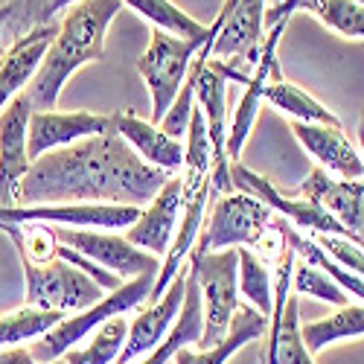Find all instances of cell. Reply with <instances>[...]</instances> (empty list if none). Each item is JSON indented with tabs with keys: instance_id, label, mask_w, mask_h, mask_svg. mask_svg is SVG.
I'll use <instances>...</instances> for the list:
<instances>
[{
	"instance_id": "9a60e30c",
	"label": "cell",
	"mask_w": 364,
	"mask_h": 364,
	"mask_svg": "<svg viewBox=\"0 0 364 364\" xmlns=\"http://www.w3.org/2000/svg\"><path fill=\"white\" fill-rule=\"evenodd\" d=\"M178 213H181V175L169 178L164 190L140 210L137 222L126 228V239L134 248H143L164 259L178 228Z\"/></svg>"
},
{
	"instance_id": "52a82bcc",
	"label": "cell",
	"mask_w": 364,
	"mask_h": 364,
	"mask_svg": "<svg viewBox=\"0 0 364 364\" xmlns=\"http://www.w3.org/2000/svg\"><path fill=\"white\" fill-rule=\"evenodd\" d=\"M23 280H26V306L47 312L79 315L105 297V289L94 277H87L85 271H79L65 259H53L44 265L23 262Z\"/></svg>"
},
{
	"instance_id": "3957f363",
	"label": "cell",
	"mask_w": 364,
	"mask_h": 364,
	"mask_svg": "<svg viewBox=\"0 0 364 364\" xmlns=\"http://www.w3.org/2000/svg\"><path fill=\"white\" fill-rule=\"evenodd\" d=\"M155 277L158 274H143V277H134L129 283H123L119 289L108 291L100 303H94L90 309L79 312V315H68L62 323H55L47 336L36 338L29 344V355H33L38 364H47V361H58L68 350L76 347V341H82L87 332L100 329L105 321L117 318V315H126L129 309L134 306H146L149 300V291L155 286Z\"/></svg>"
},
{
	"instance_id": "d6986e66",
	"label": "cell",
	"mask_w": 364,
	"mask_h": 364,
	"mask_svg": "<svg viewBox=\"0 0 364 364\" xmlns=\"http://www.w3.org/2000/svg\"><path fill=\"white\" fill-rule=\"evenodd\" d=\"M268 332V318L262 312H257L251 303H239V309L233 312L228 336L210 350H193L184 347L178 350L172 364H228L242 347H248L251 341H259Z\"/></svg>"
},
{
	"instance_id": "d6a6232c",
	"label": "cell",
	"mask_w": 364,
	"mask_h": 364,
	"mask_svg": "<svg viewBox=\"0 0 364 364\" xmlns=\"http://www.w3.org/2000/svg\"><path fill=\"white\" fill-rule=\"evenodd\" d=\"M297 4H300V0H274V4H268V9H265V23L274 26V23H280V21H289V18L297 12ZM361 4H364V0H361Z\"/></svg>"
},
{
	"instance_id": "1f68e13d",
	"label": "cell",
	"mask_w": 364,
	"mask_h": 364,
	"mask_svg": "<svg viewBox=\"0 0 364 364\" xmlns=\"http://www.w3.org/2000/svg\"><path fill=\"white\" fill-rule=\"evenodd\" d=\"M315 236V233H312ZM318 245L336 259L341 268L353 271V274H358L364 280V248L358 245V242L347 239V236H315Z\"/></svg>"
},
{
	"instance_id": "4fadbf2b",
	"label": "cell",
	"mask_w": 364,
	"mask_h": 364,
	"mask_svg": "<svg viewBox=\"0 0 364 364\" xmlns=\"http://www.w3.org/2000/svg\"><path fill=\"white\" fill-rule=\"evenodd\" d=\"M225 94H228V79L210 65V58L198 68L196 76V105L201 108L207 137L213 146V193L225 196L233 193V175H230V161L225 155V140H228V108H225Z\"/></svg>"
},
{
	"instance_id": "7c38bea8",
	"label": "cell",
	"mask_w": 364,
	"mask_h": 364,
	"mask_svg": "<svg viewBox=\"0 0 364 364\" xmlns=\"http://www.w3.org/2000/svg\"><path fill=\"white\" fill-rule=\"evenodd\" d=\"M114 132L111 114H94V111H33L26 129V149L29 161H38L47 151L73 146L79 140L97 137Z\"/></svg>"
},
{
	"instance_id": "9c48e42d",
	"label": "cell",
	"mask_w": 364,
	"mask_h": 364,
	"mask_svg": "<svg viewBox=\"0 0 364 364\" xmlns=\"http://www.w3.org/2000/svg\"><path fill=\"white\" fill-rule=\"evenodd\" d=\"M286 23L289 21H280L274 23L265 33V41L259 47V58H257V68L251 73V79L245 82V90L239 97V105L233 108V117L228 119V140H225V155L230 164L239 161L242 149H245L254 126H257V117H259V108H262V90L265 85L274 79V76H283L280 73V62H277V44L286 33Z\"/></svg>"
},
{
	"instance_id": "7402d4cb",
	"label": "cell",
	"mask_w": 364,
	"mask_h": 364,
	"mask_svg": "<svg viewBox=\"0 0 364 364\" xmlns=\"http://www.w3.org/2000/svg\"><path fill=\"white\" fill-rule=\"evenodd\" d=\"M265 341V364H315L300 336V297L289 294L277 326H271Z\"/></svg>"
},
{
	"instance_id": "4dcf8cb0",
	"label": "cell",
	"mask_w": 364,
	"mask_h": 364,
	"mask_svg": "<svg viewBox=\"0 0 364 364\" xmlns=\"http://www.w3.org/2000/svg\"><path fill=\"white\" fill-rule=\"evenodd\" d=\"M9 239L18 245L21 262L26 265H44L58 259V245L62 242L55 236V228L50 225H18V230Z\"/></svg>"
},
{
	"instance_id": "83f0119b",
	"label": "cell",
	"mask_w": 364,
	"mask_h": 364,
	"mask_svg": "<svg viewBox=\"0 0 364 364\" xmlns=\"http://www.w3.org/2000/svg\"><path fill=\"white\" fill-rule=\"evenodd\" d=\"M236 254H239V294H245L257 312L271 318V309H274V274L254 251L236 248Z\"/></svg>"
},
{
	"instance_id": "6da1fadb",
	"label": "cell",
	"mask_w": 364,
	"mask_h": 364,
	"mask_svg": "<svg viewBox=\"0 0 364 364\" xmlns=\"http://www.w3.org/2000/svg\"><path fill=\"white\" fill-rule=\"evenodd\" d=\"M166 175L137 158V151L117 132L79 140L73 146L47 151L33 161L21 181L18 207L38 204H119L146 207Z\"/></svg>"
},
{
	"instance_id": "30bf717a",
	"label": "cell",
	"mask_w": 364,
	"mask_h": 364,
	"mask_svg": "<svg viewBox=\"0 0 364 364\" xmlns=\"http://www.w3.org/2000/svg\"><path fill=\"white\" fill-rule=\"evenodd\" d=\"M294 196L318 204L364 248V178H332L315 166Z\"/></svg>"
},
{
	"instance_id": "ac0fdd59",
	"label": "cell",
	"mask_w": 364,
	"mask_h": 364,
	"mask_svg": "<svg viewBox=\"0 0 364 364\" xmlns=\"http://www.w3.org/2000/svg\"><path fill=\"white\" fill-rule=\"evenodd\" d=\"M58 33V18L53 23L36 26L29 36H23L4 58H0V111H4L15 97H21V90L29 87V82L36 79L41 58L47 55L53 38Z\"/></svg>"
},
{
	"instance_id": "277c9868",
	"label": "cell",
	"mask_w": 364,
	"mask_h": 364,
	"mask_svg": "<svg viewBox=\"0 0 364 364\" xmlns=\"http://www.w3.org/2000/svg\"><path fill=\"white\" fill-rule=\"evenodd\" d=\"M190 268L196 274L204 306V332L198 350H210L228 336L233 312L239 309V254L236 248L193 254Z\"/></svg>"
},
{
	"instance_id": "44dd1931",
	"label": "cell",
	"mask_w": 364,
	"mask_h": 364,
	"mask_svg": "<svg viewBox=\"0 0 364 364\" xmlns=\"http://www.w3.org/2000/svg\"><path fill=\"white\" fill-rule=\"evenodd\" d=\"M262 102H268L271 108H277L280 114H289L294 123H318V126H341V119L332 114L326 105H321L312 94H306L303 87H297L294 82L274 76L265 90H262Z\"/></svg>"
},
{
	"instance_id": "d590c367",
	"label": "cell",
	"mask_w": 364,
	"mask_h": 364,
	"mask_svg": "<svg viewBox=\"0 0 364 364\" xmlns=\"http://www.w3.org/2000/svg\"><path fill=\"white\" fill-rule=\"evenodd\" d=\"M0 230H4V233H6V236H12V233H15V230H18V228H9V225H0Z\"/></svg>"
},
{
	"instance_id": "5bb4252c",
	"label": "cell",
	"mask_w": 364,
	"mask_h": 364,
	"mask_svg": "<svg viewBox=\"0 0 364 364\" xmlns=\"http://www.w3.org/2000/svg\"><path fill=\"white\" fill-rule=\"evenodd\" d=\"M187 277H190V262L172 277L169 289L164 291V297L158 303H146V306L140 309V315L134 321H129V338H126V347H123V353H119L117 364H134L137 358H143L155 347H161V341L175 326L181 303H184Z\"/></svg>"
},
{
	"instance_id": "5b68a950",
	"label": "cell",
	"mask_w": 364,
	"mask_h": 364,
	"mask_svg": "<svg viewBox=\"0 0 364 364\" xmlns=\"http://www.w3.org/2000/svg\"><path fill=\"white\" fill-rule=\"evenodd\" d=\"M271 216H274L271 207L254 198L251 193H242V190L225 193L213 201V210L204 216L193 254H213L225 248L254 251V245L271 228Z\"/></svg>"
},
{
	"instance_id": "603a6c76",
	"label": "cell",
	"mask_w": 364,
	"mask_h": 364,
	"mask_svg": "<svg viewBox=\"0 0 364 364\" xmlns=\"http://www.w3.org/2000/svg\"><path fill=\"white\" fill-rule=\"evenodd\" d=\"M300 336L312 355L338 341L361 338L364 336V303H347V306H338L336 312L321 321L300 323Z\"/></svg>"
},
{
	"instance_id": "d4e9b609",
	"label": "cell",
	"mask_w": 364,
	"mask_h": 364,
	"mask_svg": "<svg viewBox=\"0 0 364 364\" xmlns=\"http://www.w3.org/2000/svg\"><path fill=\"white\" fill-rule=\"evenodd\" d=\"M68 315L62 312H47V309H36V306H23L15 309V312H6L0 315V350H12V347H21L26 341H36L41 336L62 323Z\"/></svg>"
},
{
	"instance_id": "ffe728a7",
	"label": "cell",
	"mask_w": 364,
	"mask_h": 364,
	"mask_svg": "<svg viewBox=\"0 0 364 364\" xmlns=\"http://www.w3.org/2000/svg\"><path fill=\"white\" fill-rule=\"evenodd\" d=\"M201 332H204V306H201V291H198L196 274H193V268H190L187 294H184L181 312H178V318H175V326L169 329V336L161 341V347H155L149 355L137 358L134 364H169V361L175 358L178 350H184V347H198Z\"/></svg>"
},
{
	"instance_id": "7a4b0ae2",
	"label": "cell",
	"mask_w": 364,
	"mask_h": 364,
	"mask_svg": "<svg viewBox=\"0 0 364 364\" xmlns=\"http://www.w3.org/2000/svg\"><path fill=\"white\" fill-rule=\"evenodd\" d=\"M119 9V0H76L68 15L58 18V33L26 87L33 111H53L70 76L105 55V33Z\"/></svg>"
},
{
	"instance_id": "f1b7e54d",
	"label": "cell",
	"mask_w": 364,
	"mask_h": 364,
	"mask_svg": "<svg viewBox=\"0 0 364 364\" xmlns=\"http://www.w3.org/2000/svg\"><path fill=\"white\" fill-rule=\"evenodd\" d=\"M126 338H129V318L117 315L97 329L94 341L85 350H68L62 358L68 364H114L126 347Z\"/></svg>"
},
{
	"instance_id": "f546056e",
	"label": "cell",
	"mask_w": 364,
	"mask_h": 364,
	"mask_svg": "<svg viewBox=\"0 0 364 364\" xmlns=\"http://www.w3.org/2000/svg\"><path fill=\"white\" fill-rule=\"evenodd\" d=\"M291 294L297 297H315V300H323V303H332V306H347L350 303V294L332 280L326 277L321 268L303 262V259H294V268H291Z\"/></svg>"
},
{
	"instance_id": "484cf974",
	"label": "cell",
	"mask_w": 364,
	"mask_h": 364,
	"mask_svg": "<svg viewBox=\"0 0 364 364\" xmlns=\"http://www.w3.org/2000/svg\"><path fill=\"white\" fill-rule=\"evenodd\" d=\"M297 12H309L326 29L353 41H364V4L361 0H300Z\"/></svg>"
},
{
	"instance_id": "4316f807",
	"label": "cell",
	"mask_w": 364,
	"mask_h": 364,
	"mask_svg": "<svg viewBox=\"0 0 364 364\" xmlns=\"http://www.w3.org/2000/svg\"><path fill=\"white\" fill-rule=\"evenodd\" d=\"M44 23H53L47 18V0H6L0 6V58Z\"/></svg>"
},
{
	"instance_id": "cb8c5ba5",
	"label": "cell",
	"mask_w": 364,
	"mask_h": 364,
	"mask_svg": "<svg viewBox=\"0 0 364 364\" xmlns=\"http://www.w3.org/2000/svg\"><path fill=\"white\" fill-rule=\"evenodd\" d=\"M280 230H283V236H286V245L294 251L297 259H303V262H309V265L321 268L323 274L336 280L347 294H355V297L364 303V280H361L358 274H353V271L341 268L336 259H332V257L318 245L312 233H303V230L291 228L286 219H280Z\"/></svg>"
},
{
	"instance_id": "8d00e7d4",
	"label": "cell",
	"mask_w": 364,
	"mask_h": 364,
	"mask_svg": "<svg viewBox=\"0 0 364 364\" xmlns=\"http://www.w3.org/2000/svg\"><path fill=\"white\" fill-rule=\"evenodd\" d=\"M271 4H274V0H271Z\"/></svg>"
},
{
	"instance_id": "e0dca14e",
	"label": "cell",
	"mask_w": 364,
	"mask_h": 364,
	"mask_svg": "<svg viewBox=\"0 0 364 364\" xmlns=\"http://www.w3.org/2000/svg\"><path fill=\"white\" fill-rule=\"evenodd\" d=\"M291 132L323 172L338 178H364V158L355 151L341 126L291 123Z\"/></svg>"
},
{
	"instance_id": "ba28073f",
	"label": "cell",
	"mask_w": 364,
	"mask_h": 364,
	"mask_svg": "<svg viewBox=\"0 0 364 364\" xmlns=\"http://www.w3.org/2000/svg\"><path fill=\"white\" fill-rule=\"evenodd\" d=\"M58 242H65L82 257L94 259L105 271L117 274L123 283L143 277V274H158L161 271V257L149 254L143 248H134L126 236H119L114 230H68V228H55Z\"/></svg>"
},
{
	"instance_id": "836d02e7",
	"label": "cell",
	"mask_w": 364,
	"mask_h": 364,
	"mask_svg": "<svg viewBox=\"0 0 364 364\" xmlns=\"http://www.w3.org/2000/svg\"><path fill=\"white\" fill-rule=\"evenodd\" d=\"M0 364H38V361L29 355V350L12 347V350H0ZM47 364H68V361L58 358V361H47Z\"/></svg>"
},
{
	"instance_id": "2e32d148",
	"label": "cell",
	"mask_w": 364,
	"mask_h": 364,
	"mask_svg": "<svg viewBox=\"0 0 364 364\" xmlns=\"http://www.w3.org/2000/svg\"><path fill=\"white\" fill-rule=\"evenodd\" d=\"M111 117H114V132L137 151L143 164L166 175H181V169H184V140L169 137L161 126L134 117L132 111H119Z\"/></svg>"
},
{
	"instance_id": "8fae6325",
	"label": "cell",
	"mask_w": 364,
	"mask_h": 364,
	"mask_svg": "<svg viewBox=\"0 0 364 364\" xmlns=\"http://www.w3.org/2000/svg\"><path fill=\"white\" fill-rule=\"evenodd\" d=\"M29 117H33V102L26 90L0 111V210L18 207L21 181L33 166L26 149Z\"/></svg>"
},
{
	"instance_id": "e575fe53",
	"label": "cell",
	"mask_w": 364,
	"mask_h": 364,
	"mask_svg": "<svg viewBox=\"0 0 364 364\" xmlns=\"http://www.w3.org/2000/svg\"><path fill=\"white\" fill-rule=\"evenodd\" d=\"M76 4V0H47V18L55 21V15L62 12V9H70Z\"/></svg>"
},
{
	"instance_id": "8992f818",
	"label": "cell",
	"mask_w": 364,
	"mask_h": 364,
	"mask_svg": "<svg viewBox=\"0 0 364 364\" xmlns=\"http://www.w3.org/2000/svg\"><path fill=\"white\" fill-rule=\"evenodd\" d=\"M204 44L207 41H190V38H178L172 33H164V29H151V41L137 62V73L143 76L149 97H151L149 123L161 126L164 114L172 108L175 97L181 94L196 55Z\"/></svg>"
}]
</instances>
